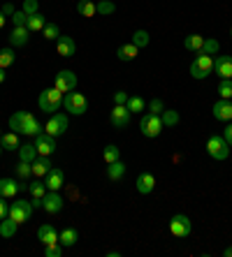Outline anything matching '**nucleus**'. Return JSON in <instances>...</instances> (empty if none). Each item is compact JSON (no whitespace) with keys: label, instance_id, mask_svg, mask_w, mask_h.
Segmentation results:
<instances>
[{"label":"nucleus","instance_id":"nucleus-11","mask_svg":"<svg viewBox=\"0 0 232 257\" xmlns=\"http://www.w3.org/2000/svg\"><path fill=\"white\" fill-rule=\"evenodd\" d=\"M54 88H58L60 93H70V90L77 88V74L72 70H60L58 74H56V86Z\"/></svg>","mask_w":232,"mask_h":257},{"label":"nucleus","instance_id":"nucleus-40","mask_svg":"<svg viewBox=\"0 0 232 257\" xmlns=\"http://www.w3.org/2000/svg\"><path fill=\"white\" fill-rule=\"evenodd\" d=\"M125 107H128V111H135V114H139V111H144V107H146V104H144V100L142 97H128V104H125Z\"/></svg>","mask_w":232,"mask_h":257},{"label":"nucleus","instance_id":"nucleus-52","mask_svg":"<svg viewBox=\"0 0 232 257\" xmlns=\"http://www.w3.org/2000/svg\"><path fill=\"white\" fill-rule=\"evenodd\" d=\"M223 255H225V257H232V245H227L225 250H223Z\"/></svg>","mask_w":232,"mask_h":257},{"label":"nucleus","instance_id":"nucleus-2","mask_svg":"<svg viewBox=\"0 0 232 257\" xmlns=\"http://www.w3.org/2000/svg\"><path fill=\"white\" fill-rule=\"evenodd\" d=\"M60 102H63V93H60L58 88L42 90L40 97H37V104H40V109H42V111H47V114H54V111H58Z\"/></svg>","mask_w":232,"mask_h":257},{"label":"nucleus","instance_id":"nucleus-26","mask_svg":"<svg viewBox=\"0 0 232 257\" xmlns=\"http://www.w3.org/2000/svg\"><path fill=\"white\" fill-rule=\"evenodd\" d=\"M77 241H79V232L74 227H67L58 234V243L60 245H67V248H70V245H74Z\"/></svg>","mask_w":232,"mask_h":257},{"label":"nucleus","instance_id":"nucleus-17","mask_svg":"<svg viewBox=\"0 0 232 257\" xmlns=\"http://www.w3.org/2000/svg\"><path fill=\"white\" fill-rule=\"evenodd\" d=\"M44 186H47L49 190H56V192H58L60 188L65 186V174H63V169H58V167L51 169V172L44 176Z\"/></svg>","mask_w":232,"mask_h":257},{"label":"nucleus","instance_id":"nucleus-35","mask_svg":"<svg viewBox=\"0 0 232 257\" xmlns=\"http://www.w3.org/2000/svg\"><path fill=\"white\" fill-rule=\"evenodd\" d=\"M161 120H163V125L165 127H172V125H177L179 123V114L174 111V109H163Z\"/></svg>","mask_w":232,"mask_h":257},{"label":"nucleus","instance_id":"nucleus-16","mask_svg":"<svg viewBox=\"0 0 232 257\" xmlns=\"http://www.w3.org/2000/svg\"><path fill=\"white\" fill-rule=\"evenodd\" d=\"M216 120H223V123H230L232 120V100H218L211 107Z\"/></svg>","mask_w":232,"mask_h":257},{"label":"nucleus","instance_id":"nucleus-33","mask_svg":"<svg viewBox=\"0 0 232 257\" xmlns=\"http://www.w3.org/2000/svg\"><path fill=\"white\" fill-rule=\"evenodd\" d=\"M218 49H220V44L216 42L214 37H204V44H202V49L197 51V54H202V56H214V54H218Z\"/></svg>","mask_w":232,"mask_h":257},{"label":"nucleus","instance_id":"nucleus-55","mask_svg":"<svg viewBox=\"0 0 232 257\" xmlns=\"http://www.w3.org/2000/svg\"><path fill=\"white\" fill-rule=\"evenodd\" d=\"M230 37H232V28H230Z\"/></svg>","mask_w":232,"mask_h":257},{"label":"nucleus","instance_id":"nucleus-30","mask_svg":"<svg viewBox=\"0 0 232 257\" xmlns=\"http://www.w3.org/2000/svg\"><path fill=\"white\" fill-rule=\"evenodd\" d=\"M35 158H37V149H35V144H21V146H19V160L33 162Z\"/></svg>","mask_w":232,"mask_h":257},{"label":"nucleus","instance_id":"nucleus-20","mask_svg":"<svg viewBox=\"0 0 232 257\" xmlns=\"http://www.w3.org/2000/svg\"><path fill=\"white\" fill-rule=\"evenodd\" d=\"M51 169H54V165H51L49 156H37L35 160H33V174H35L37 179H44Z\"/></svg>","mask_w":232,"mask_h":257},{"label":"nucleus","instance_id":"nucleus-15","mask_svg":"<svg viewBox=\"0 0 232 257\" xmlns=\"http://www.w3.org/2000/svg\"><path fill=\"white\" fill-rule=\"evenodd\" d=\"M56 51H58V56H63V58H72V56L77 54V42L67 35H60L58 40H56Z\"/></svg>","mask_w":232,"mask_h":257},{"label":"nucleus","instance_id":"nucleus-22","mask_svg":"<svg viewBox=\"0 0 232 257\" xmlns=\"http://www.w3.org/2000/svg\"><path fill=\"white\" fill-rule=\"evenodd\" d=\"M30 30L26 28V26H14L12 35H10V42H12V47H26L30 40Z\"/></svg>","mask_w":232,"mask_h":257},{"label":"nucleus","instance_id":"nucleus-56","mask_svg":"<svg viewBox=\"0 0 232 257\" xmlns=\"http://www.w3.org/2000/svg\"><path fill=\"white\" fill-rule=\"evenodd\" d=\"M0 153H3V146H0Z\"/></svg>","mask_w":232,"mask_h":257},{"label":"nucleus","instance_id":"nucleus-43","mask_svg":"<svg viewBox=\"0 0 232 257\" xmlns=\"http://www.w3.org/2000/svg\"><path fill=\"white\" fill-rule=\"evenodd\" d=\"M163 109H165V104H163V100H158V97H153V100L149 102V114H163Z\"/></svg>","mask_w":232,"mask_h":257},{"label":"nucleus","instance_id":"nucleus-23","mask_svg":"<svg viewBox=\"0 0 232 257\" xmlns=\"http://www.w3.org/2000/svg\"><path fill=\"white\" fill-rule=\"evenodd\" d=\"M44 26H47V19H44V14H40V12L28 14L26 28H28L30 33H42V30H44Z\"/></svg>","mask_w":232,"mask_h":257},{"label":"nucleus","instance_id":"nucleus-48","mask_svg":"<svg viewBox=\"0 0 232 257\" xmlns=\"http://www.w3.org/2000/svg\"><path fill=\"white\" fill-rule=\"evenodd\" d=\"M7 213H10V204H7L5 197H0V220L7 218Z\"/></svg>","mask_w":232,"mask_h":257},{"label":"nucleus","instance_id":"nucleus-29","mask_svg":"<svg viewBox=\"0 0 232 257\" xmlns=\"http://www.w3.org/2000/svg\"><path fill=\"white\" fill-rule=\"evenodd\" d=\"M17 227L19 225L7 215V218H3V222H0V236H3V239H10V236L17 234Z\"/></svg>","mask_w":232,"mask_h":257},{"label":"nucleus","instance_id":"nucleus-4","mask_svg":"<svg viewBox=\"0 0 232 257\" xmlns=\"http://www.w3.org/2000/svg\"><path fill=\"white\" fill-rule=\"evenodd\" d=\"M170 232H172V236H177V239H186V236H191V232H193L191 218L184 215V213L172 215V220H170Z\"/></svg>","mask_w":232,"mask_h":257},{"label":"nucleus","instance_id":"nucleus-38","mask_svg":"<svg viewBox=\"0 0 232 257\" xmlns=\"http://www.w3.org/2000/svg\"><path fill=\"white\" fill-rule=\"evenodd\" d=\"M132 44H135L137 49H144L146 44H149V33H146V30H135V35H132Z\"/></svg>","mask_w":232,"mask_h":257},{"label":"nucleus","instance_id":"nucleus-19","mask_svg":"<svg viewBox=\"0 0 232 257\" xmlns=\"http://www.w3.org/2000/svg\"><path fill=\"white\" fill-rule=\"evenodd\" d=\"M135 188H137V192H139V195H149V192H153V188H156L153 174L142 172L139 176H137V181H135Z\"/></svg>","mask_w":232,"mask_h":257},{"label":"nucleus","instance_id":"nucleus-13","mask_svg":"<svg viewBox=\"0 0 232 257\" xmlns=\"http://www.w3.org/2000/svg\"><path fill=\"white\" fill-rule=\"evenodd\" d=\"M35 149H37V156H51L56 151V137H51L47 132H40L35 137Z\"/></svg>","mask_w":232,"mask_h":257},{"label":"nucleus","instance_id":"nucleus-3","mask_svg":"<svg viewBox=\"0 0 232 257\" xmlns=\"http://www.w3.org/2000/svg\"><path fill=\"white\" fill-rule=\"evenodd\" d=\"M163 120L158 114H144L142 120H139V130H142L144 137H149V139H156V137H161V132H163Z\"/></svg>","mask_w":232,"mask_h":257},{"label":"nucleus","instance_id":"nucleus-32","mask_svg":"<svg viewBox=\"0 0 232 257\" xmlns=\"http://www.w3.org/2000/svg\"><path fill=\"white\" fill-rule=\"evenodd\" d=\"M202 44H204V37L202 35H188L184 40V47L188 49V51H200V49H202Z\"/></svg>","mask_w":232,"mask_h":257},{"label":"nucleus","instance_id":"nucleus-39","mask_svg":"<svg viewBox=\"0 0 232 257\" xmlns=\"http://www.w3.org/2000/svg\"><path fill=\"white\" fill-rule=\"evenodd\" d=\"M28 192L33 195V197H40L42 199L44 195H47V186H44V183H42V179H40V181H35V183H30Z\"/></svg>","mask_w":232,"mask_h":257},{"label":"nucleus","instance_id":"nucleus-1","mask_svg":"<svg viewBox=\"0 0 232 257\" xmlns=\"http://www.w3.org/2000/svg\"><path fill=\"white\" fill-rule=\"evenodd\" d=\"M10 130L28 135V137H37L42 132V123L30 111H17L10 116Z\"/></svg>","mask_w":232,"mask_h":257},{"label":"nucleus","instance_id":"nucleus-24","mask_svg":"<svg viewBox=\"0 0 232 257\" xmlns=\"http://www.w3.org/2000/svg\"><path fill=\"white\" fill-rule=\"evenodd\" d=\"M0 146L5 151H19V146H21L19 132H5V135L0 137Z\"/></svg>","mask_w":232,"mask_h":257},{"label":"nucleus","instance_id":"nucleus-14","mask_svg":"<svg viewBox=\"0 0 232 257\" xmlns=\"http://www.w3.org/2000/svg\"><path fill=\"white\" fill-rule=\"evenodd\" d=\"M63 204H65V202H63V197H60L56 190H51L49 195H44V197H42V209L47 211V213H51V215L60 213V211H63Z\"/></svg>","mask_w":232,"mask_h":257},{"label":"nucleus","instance_id":"nucleus-57","mask_svg":"<svg viewBox=\"0 0 232 257\" xmlns=\"http://www.w3.org/2000/svg\"><path fill=\"white\" fill-rule=\"evenodd\" d=\"M0 137H3V132H0Z\"/></svg>","mask_w":232,"mask_h":257},{"label":"nucleus","instance_id":"nucleus-21","mask_svg":"<svg viewBox=\"0 0 232 257\" xmlns=\"http://www.w3.org/2000/svg\"><path fill=\"white\" fill-rule=\"evenodd\" d=\"M37 239L42 241V245L58 243V232H56L54 225H42V227L37 229Z\"/></svg>","mask_w":232,"mask_h":257},{"label":"nucleus","instance_id":"nucleus-41","mask_svg":"<svg viewBox=\"0 0 232 257\" xmlns=\"http://www.w3.org/2000/svg\"><path fill=\"white\" fill-rule=\"evenodd\" d=\"M42 35H44V40H58L60 37V30L56 24H47L44 26V30H42Z\"/></svg>","mask_w":232,"mask_h":257},{"label":"nucleus","instance_id":"nucleus-7","mask_svg":"<svg viewBox=\"0 0 232 257\" xmlns=\"http://www.w3.org/2000/svg\"><path fill=\"white\" fill-rule=\"evenodd\" d=\"M63 107H65V111H70V114L82 116V114H86L89 102H86V97H84L82 93H67V95L63 97Z\"/></svg>","mask_w":232,"mask_h":257},{"label":"nucleus","instance_id":"nucleus-27","mask_svg":"<svg viewBox=\"0 0 232 257\" xmlns=\"http://www.w3.org/2000/svg\"><path fill=\"white\" fill-rule=\"evenodd\" d=\"M77 12L82 14V17L91 19V17H96V14H98V5L93 3V0H79V3H77Z\"/></svg>","mask_w":232,"mask_h":257},{"label":"nucleus","instance_id":"nucleus-53","mask_svg":"<svg viewBox=\"0 0 232 257\" xmlns=\"http://www.w3.org/2000/svg\"><path fill=\"white\" fill-rule=\"evenodd\" d=\"M5 21H7V17L3 12H0V28H3V26H5Z\"/></svg>","mask_w":232,"mask_h":257},{"label":"nucleus","instance_id":"nucleus-6","mask_svg":"<svg viewBox=\"0 0 232 257\" xmlns=\"http://www.w3.org/2000/svg\"><path fill=\"white\" fill-rule=\"evenodd\" d=\"M211 72H214V58H211V56L197 54L195 60L191 63V74H193V79H204V77H209Z\"/></svg>","mask_w":232,"mask_h":257},{"label":"nucleus","instance_id":"nucleus-5","mask_svg":"<svg viewBox=\"0 0 232 257\" xmlns=\"http://www.w3.org/2000/svg\"><path fill=\"white\" fill-rule=\"evenodd\" d=\"M207 153L214 160H225L230 156V149H227V142L223 139V135H211L207 139Z\"/></svg>","mask_w":232,"mask_h":257},{"label":"nucleus","instance_id":"nucleus-28","mask_svg":"<svg viewBox=\"0 0 232 257\" xmlns=\"http://www.w3.org/2000/svg\"><path fill=\"white\" fill-rule=\"evenodd\" d=\"M125 176V165L121 160H116V162H112L107 167V179L109 181H121Z\"/></svg>","mask_w":232,"mask_h":257},{"label":"nucleus","instance_id":"nucleus-37","mask_svg":"<svg viewBox=\"0 0 232 257\" xmlns=\"http://www.w3.org/2000/svg\"><path fill=\"white\" fill-rule=\"evenodd\" d=\"M14 58H17L14 49H3V51H0V67H3V70H5V67H10L14 63Z\"/></svg>","mask_w":232,"mask_h":257},{"label":"nucleus","instance_id":"nucleus-36","mask_svg":"<svg viewBox=\"0 0 232 257\" xmlns=\"http://www.w3.org/2000/svg\"><path fill=\"white\" fill-rule=\"evenodd\" d=\"M218 95H220V100H232V79H220Z\"/></svg>","mask_w":232,"mask_h":257},{"label":"nucleus","instance_id":"nucleus-46","mask_svg":"<svg viewBox=\"0 0 232 257\" xmlns=\"http://www.w3.org/2000/svg\"><path fill=\"white\" fill-rule=\"evenodd\" d=\"M128 93H123V90H116L114 93V104H128Z\"/></svg>","mask_w":232,"mask_h":257},{"label":"nucleus","instance_id":"nucleus-18","mask_svg":"<svg viewBox=\"0 0 232 257\" xmlns=\"http://www.w3.org/2000/svg\"><path fill=\"white\" fill-rule=\"evenodd\" d=\"M214 72L220 79H232V56H218L214 60Z\"/></svg>","mask_w":232,"mask_h":257},{"label":"nucleus","instance_id":"nucleus-51","mask_svg":"<svg viewBox=\"0 0 232 257\" xmlns=\"http://www.w3.org/2000/svg\"><path fill=\"white\" fill-rule=\"evenodd\" d=\"M30 204H33V209H42V199L40 197H33V202Z\"/></svg>","mask_w":232,"mask_h":257},{"label":"nucleus","instance_id":"nucleus-44","mask_svg":"<svg viewBox=\"0 0 232 257\" xmlns=\"http://www.w3.org/2000/svg\"><path fill=\"white\" fill-rule=\"evenodd\" d=\"M26 21H28V14H26L24 10H19V12L12 14V24L14 26H26Z\"/></svg>","mask_w":232,"mask_h":257},{"label":"nucleus","instance_id":"nucleus-9","mask_svg":"<svg viewBox=\"0 0 232 257\" xmlns=\"http://www.w3.org/2000/svg\"><path fill=\"white\" fill-rule=\"evenodd\" d=\"M65 130H67V116L65 114H54L47 123H44V132L51 135V137H60V135H65Z\"/></svg>","mask_w":232,"mask_h":257},{"label":"nucleus","instance_id":"nucleus-25","mask_svg":"<svg viewBox=\"0 0 232 257\" xmlns=\"http://www.w3.org/2000/svg\"><path fill=\"white\" fill-rule=\"evenodd\" d=\"M137 54H139V49L135 47V44H121L119 51H116V56H119V60H123V63H128V60H135Z\"/></svg>","mask_w":232,"mask_h":257},{"label":"nucleus","instance_id":"nucleus-47","mask_svg":"<svg viewBox=\"0 0 232 257\" xmlns=\"http://www.w3.org/2000/svg\"><path fill=\"white\" fill-rule=\"evenodd\" d=\"M24 12L26 14H35L37 12V0H24Z\"/></svg>","mask_w":232,"mask_h":257},{"label":"nucleus","instance_id":"nucleus-8","mask_svg":"<svg viewBox=\"0 0 232 257\" xmlns=\"http://www.w3.org/2000/svg\"><path fill=\"white\" fill-rule=\"evenodd\" d=\"M30 213H33V204L26 202V199H17L14 204H10V218H12L17 225H21V222H26L30 218Z\"/></svg>","mask_w":232,"mask_h":257},{"label":"nucleus","instance_id":"nucleus-10","mask_svg":"<svg viewBox=\"0 0 232 257\" xmlns=\"http://www.w3.org/2000/svg\"><path fill=\"white\" fill-rule=\"evenodd\" d=\"M24 190H28L26 181L19 183L17 179H0V197L12 199L14 195H19V192H24Z\"/></svg>","mask_w":232,"mask_h":257},{"label":"nucleus","instance_id":"nucleus-31","mask_svg":"<svg viewBox=\"0 0 232 257\" xmlns=\"http://www.w3.org/2000/svg\"><path fill=\"white\" fill-rule=\"evenodd\" d=\"M102 160L107 162V165L121 160V149H119V146H114V144H107V146H105V151H102Z\"/></svg>","mask_w":232,"mask_h":257},{"label":"nucleus","instance_id":"nucleus-50","mask_svg":"<svg viewBox=\"0 0 232 257\" xmlns=\"http://www.w3.org/2000/svg\"><path fill=\"white\" fill-rule=\"evenodd\" d=\"M0 12L5 14V17H12V14H14V7H12V5H10V3H7V5H5V7H3V10H0Z\"/></svg>","mask_w":232,"mask_h":257},{"label":"nucleus","instance_id":"nucleus-42","mask_svg":"<svg viewBox=\"0 0 232 257\" xmlns=\"http://www.w3.org/2000/svg\"><path fill=\"white\" fill-rule=\"evenodd\" d=\"M116 12V5H114L112 0H100V3H98V14H105V17H107V14H114Z\"/></svg>","mask_w":232,"mask_h":257},{"label":"nucleus","instance_id":"nucleus-12","mask_svg":"<svg viewBox=\"0 0 232 257\" xmlns=\"http://www.w3.org/2000/svg\"><path fill=\"white\" fill-rule=\"evenodd\" d=\"M109 123L114 127H128L130 125V111L125 104H114L112 114H109Z\"/></svg>","mask_w":232,"mask_h":257},{"label":"nucleus","instance_id":"nucleus-49","mask_svg":"<svg viewBox=\"0 0 232 257\" xmlns=\"http://www.w3.org/2000/svg\"><path fill=\"white\" fill-rule=\"evenodd\" d=\"M223 139L227 142V146H232V123H227V127L223 130Z\"/></svg>","mask_w":232,"mask_h":257},{"label":"nucleus","instance_id":"nucleus-54","mask_svg":"<svg viewBox=\"0 0 232 257\" xmlns=\"http://www.w3.org/2000/svg\"><path fill=\"white\" fill-rule=\"evenodd\" d=\"M0 84H5V70L0 67Z\"/></svg>","mask_w":232,"mask_h":257},{"label":"nucleus","instance_id":"nucleus-34","mask_svg":"<svg viewBox=\"0 0 232 257\" xmlns=\"http://www.w3.org/2000/svg\"><path fill=\"white\" fill-rule=\"evenodd\" d=\"M14 172H17V176L21 181H26L28 176H33V162H26V160H19V165L14 167Z\"/></svg>","mask_w":232,"mask_h":257},{"label":"nucleus","instance_id":"nucleus-45","mask_svg":"<svg viewBox=\"0 0 232 257\" xmlns=\"http://www.w3.org/2000/svg\"><path fill=\"white\" fill-rule=\"evenodd\" d=\"M60 245L58 243H51V245H44V255L47 257H60Z\"/></svg>","mask_w":232,"mask_h":257}]
</instances>
